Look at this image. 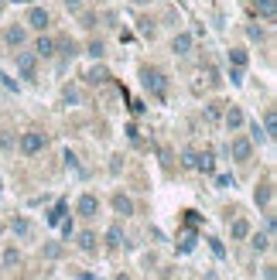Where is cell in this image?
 <instances>
[{"label":"cell","instance_id":"cell-1","mask_svg":"<svg viewBox=\"0 0 277 280\" xmlns=\"http://www.w3.org/2000/svg\"><path fill=\"white\" fill-rule=\"evenodd\" d=\"M230 150H233V161H250V154H254V140H246V137H236Z\"/></svg>","mask_w":277,"mask_h":280},{"label":"cell","instance_id":"cell-2","mask_svg":"<svg viewBox=\"0 0 277 280\" xmlns=\"http://www.w3.org/2000/svg\"><path fill=\"white\" fill-rule=\"evenodd\" d=\"M144 86H147V89L154 92L158 99H161L164 89H168V86H164V75H161V72H144Z\"/></svg>","mask_w":277,"mask_h":280},{"label":"cell","instance_id":"cell-3","mask_svg":"<svg viewBox=\"0 0 277 280\" xmlns=\"http://www.w3.org/2000/svg\"><path fill=\"white\" fill-rule=\"evenodd\" d=\"M35 62H38L35 52H21V58H17V68H21V75H24V79H35Z\"/></svg>","mask_w":277,"mask_h":280},{"label":"cell","instance_id":"cell-4","mask_svg":"<svg viewBox=\"0 0 277 280\" xmlns=\"http://www.w3.org/2000/svg\"><path fill=\"white\" fill-rule=\"evenodd\" d=\"M41 147H45V137H41V134H24L21 137V150H24V154H38Z\"/></svg>","mask_w":277,"mask_h":280},{"label":"cell","instance_id":"cell-5","mask_svg":"<svg viewBox=\"0 0 277 280\" xmlns=\"http://www.w3.org/2000/svg\"><path fill=\"white\" fill-rule=\"evenodd\" d=\"M48 21H52V17H48V11H41V7H31V14H28V24H31L35 31H45Z\"/></svg>","mask_w":277,"mask_h":280},{"label":"cell","instance_id":"cell-6","mask_svg":"<svg viewBox=\"0 0 277 280\" xmlns=\"http://www.w3.org/2000/svg\"><path fill=\"white\" fill-rule=\"evenodd\" d=\"M96 212H99V202H96V195H82V198H79V215L92 219Z\"/></svg>","mask_w":277,"mask_h":280},{"label":"cell","instance_id":"cell-7","mask_svg":"<svg viewBox=\"0 0 277 280\" xmlns=\"http://www.w3.org/2000/svg\"><path fill=\"white\" fill-rule=\"evenodd\" d=\"M243 123H246L243 110H240V106H230V110H226V126H230V130H240Z\"/></svg>","mask_w":277,"mask_h":280},{"label":"cell","instance_id":"cell-8","mask_svg":"<svg viewBox=\"0 0 277 280\" xmlns=\"http://www.w3.org/2000/svg\"><path fill=\"white\" fill-rule=\"evenodd\" d=\"M171 52H178V55H188L192 52V34H174V41H171Z\"/></svg>","mask_w":277,"mask_h":280},{"label":"cell","instance_id":"cell-9","mask_svg":"<svg viewBox=\"0 0 277 280\" xmlns=\"http://www.w3.org/2000/svg\"><path fill=\"white\" fill-rule=\"evenodd\" d=\"M24 38H28V31H24V28H7V34H4V41H7L11 48H21Z\"/></svg>","mask_w":277,"mask_h":280},{"label":"cell","instance_id":"cell-10","mask_svg":"<svg viewBox=\"0 0 277 280\" xmlns=\"http://www.w3.org/2000/svg\"><path fill=\"white\" fill-rule=\"evenodd\" d=\"M35 55L38 58H52L55 55V41H52V38H38L35 41Z\"/></svg>","mask_w":277,"mask_h":280},{"label":"cell","instance_id":"cell-11","mask_svg":"<svg viewBox=\"0 0 277 280\" xmlns=\"http://www.w3.org/2000/svg\"><path fill=\"white\" fill-rule=\"evenodd\" d=\"M113 209H116V215H134V202H130L127 195H113Z\"/></svg>","mask_w":277,"mask_h":280},{"label":"cell","instance_id":"cell-12","mask_svg":"<svg viewBox=\"0 0 277 280\" xmlns=\"http://www.w3.org/2000/svg\"><path fill=\"white\" fill-rule=\"evenodd\" d=\"M254 4H257V11L264 14L267 21H274V17H277V4H274V0H254Z\"/></svg>","mask_w":277,"mask_h":280},{"label":"cell","instance_id":"cell-13","mask_svg":"<svg viewBox=\"0 0 277 280\" xmlns=\"http://www.w3.org/2000/svg\"><path fill=\"white\" fill-rule=\"evenodd\" d=\"M195 168H198V171H212V168H216V164H212V150L195 154Z\"/></svg>","mask_w":277,"mask_h":280},{"label":"cell","instance_id":"cell-14","mask_svg":"<svg viewBox=\"0 0 277 280\" xmlns=\"http://www.w3.org/2000/svg\"><path fill=\"white\" fill-rule=\"evenodd\" d=\"M264 134H267V137L277 134V113H274V110H267V116H264Z\"/></svg>","mask_w":277,"mask_h":280},{"label":"cell","instance_id":"cell-15","mask_svg":"<svg viewBox=\"0 0 277 280\" xmlns=\"http://www.w3.org/2000/svg\"><path fill=\"white\" fill-rule=\"evenodd\" d=\"M250 236V225H246V219H236L233 222V239H246Z\"/></svg>","mask_w":277,"mask_h":280},{"label":"cell","instance_id":"cell-16","mask_svg":"<svg viewBox=\"0 0 277 280\" xmlns=\"http://www.w3.org/2000/svg\"><path fill=\"white\" fill-rule=\"evenodd\" d=\"M230 62H233V68H246V52H243V48H233Z\"/></svg>","mask_w":277,"mask_h":280},{"label":"cell","instance_id":"cell-17","mask_svg":"<svg viewBox=\"0 0 277 280\" xmlns=\"http://www.w3.org/2000/svg\"><path fill=\"white\" fill-rule=\"evenodd\" d=\"M106 239H110V246H123V229H120V225H110Z\"/></svg>","mask_w":277,"mask_h":280},{"label":"cell","instance_id":"cell-18","mask_svg":"<svg viewBox=\"0 0 277 280\" xmlns=\"http://www.w3.org/2000/svg\"><path fill=\"white\" fill-rule=\"evenodd\" d=\"M79 246L86 249V253H92V249H96V236L92 233H79Z\"/></svg>","mask_w":277,"mask_h":280},{"label":"cell","instance_id":"cell-19","mask_svg":"<svg viewBox=\"0 0 277 280\" xmlns=\"http://www.w3.org/2000/svg\"><path fill=\"white\" fill-rule=\"evenodd\" d=\"M206 116L212 120V123H216V120H222V103H209V106H206Z\"/></svg>","mask_w":277,"mask_h":280},{"label":"cell","instance_id":"cell-20","mask_svg":"<svg viewBox=\"0 0 277 280\" xmlns=\"http://www.w3.org/2000/svg\"><path fill=\"white\" fill-rule=\"evenodd\" d=\"M11 229H14L17 236H28V233H31V222H28V219H14Z\"/></svg>","mask_w":277,"mask_h":280},{"label":"cell","instance_id":"cell-21","mask_svg":"<svg viewBox=\"0 0 277 280\" xmlns=\"http://www.w3.org/2000/svg\"><path fill=\"white\" fill-rule=\"evenodd\" d=\"M250 246H254V249H267V246H270V233H257Z\"/></svg>","mask_w":277,"mask_h":280},{"label":"cell","instance_id":"cell-22","mask_svg":"<svg viewBox=\"0 0 277 280\" xmlns=\"http://www.w3.org/2000/svg\"><path fill=\"white\" fill-rule=\"evenodd\" d=\"M254 198H257V205H267V202H270V185H260Z\"/></svg>","mask_w":277,"mask_h":280},{"label":"cell","instance_id":"cell-23","mask_svg":"<svg viewBox=\"0 0 277 280\" xmlns=\"http://www.w3.org/2000/svg\"><path fill=\"white\" fill-rule=\"evenodd\" d=\"M62 52H65V55H79V45H75V41H72V38H65V41H62Z\"/></svg>","mask_w":277,"mask_h":280},{"label":"cell","instance_id":"cell-24","mask_svg":"<svg viewBox=\"0 0 277 280\" xmlns=\"http://www.w3.org/2000/svg\"><path fill=\"white\" fill-rule=\"evenodd\" d=\"M86 79H89V82H106L110 75H106V68H92V72H89Z\"/></svg>","mask_w":277,"mask_h":280},{"label":"cell","instance_id":"cell-25","mask_svg":"<svg viewBox=\"0 0 277 280\" xmlns=\"http://www.w3.org/2000/svg\"><path fill=\"white\" fill-rule=\"evenodd\" d=\"M17 249H4V267H14V263H17Z\"/></svg>","mask_w":277,"mask_h":280},{"label":"cell","instance_id":"cell-26","mask_svg":"<svg viewBox=\"0 0 277 280\" xmlns=\"http://www.w3.org/2000/svg\"><path fill=\"white\" fill-rule=\"evenodd\" d=\"M192 246H195V233H185L182 236V253H188Z\"/></svg>","mask_w":277,"mask_h":280},{"label":"cell","instance_id":"cell-27","mask_svg":"<svg viewBox=\"0 0 277 280\" xmlns=\"http://www.w3.org/2000/svg\"><path fill=\"white\" fill-rule=\"evenodd\" d=\"M62 212H65V205H55V212L48 215V222H52V225H58V222H62Z\"/></svg>","mask_w":277,"mask_h":280},{"label":"cell","instance_id":"cell-28","mask_svg":"<svg viewBox=\"0 0 277 280\" xmlns=\"http://www.w3.org/2000/svg\"><path fill=\"white\" fill-rule=\"evenodd\" d=\"M45 257H48V260L62 257V246H55V243H48V246H45Z\"/></svg>","mask_w":277,"mask_h":280},{"label":"cell","instance_id":"cell-29","mask_svg":"<svg viewBox=\"0 0 277 280\" xmlns=\"http://www.w3.org/2000/svg\"><path fill=\"white\" fill-rule=\"evenodd\" d=\"M89 55L92 58H103V41H92V45H89Z\"/></svg>","mask_w":277,"mask_h":280},{"label":"cell","instance_id":"cell-30","mask_svg":"<svg viewBox=\"0 0 277 280\" xmlns=\"http://www.w3.org/2000/svg\"><path fill=\"white\" fill-rule=\"evenodd\" d=\"M185 168H195V150H185Z\"/></svg>","mask_w":277,"mask_h":280},{"label":"cell","instance_id":"cell-31","mask_svg":"<svg viewBox=\"0 0 277 280\" xmlns=\"http://www.w3.org/2000/svg\"><path fill=\"white\" fill-rule=\"evenodd\" d=\"M65 103H79V89H65Z\"/></svg>","mask_w":277,"mask_h":280},{"label":"cell","instance_id":"cell-32","mask_svg":"<svg viewBox=\"0 0 277 280\" xmlns=\"http://www.w3.org/2000/svg\"><path fill=\"white\" fill-rule=\"evenodd\" d=\"M209 243H212V253H216V257H222V253H226V249H222V243H219V239H209Z\"/></svg>","mask_w":277,"mask_h":280},{"label":"cell","instance_id":"cell-33","mask_svg":"<svg viewBox=\"0 0 277 280\" xmlns=\"http://www.w3.org/2000/svg\"><path fill=\"white\" fill-rule=\"evenodd\" d=\"M230 79L233 82H243V68H230Z\"/></svg>","mask_w":277,"mask_h":280},{"label":"cell","instance_id":"cell-34","mask_svg":"<svg viewBox=\"0 0 277 280\" xmlns=\"http://www.w3.org/2000/svg\"><path fill=\"white\" fill-rule=\"evenodd\" d=\"M250 130H254V140H264V137H267L264 130H260V123H254V126H250Z\"/></svg>","mask_w":277,"mask_h":280},{"label":"cell","instance_id":"cell-35","mask_svg":"<svg viewBox=\"0 0 277 280\" xmlns=\"http://www.w3.org/2000/svg\"><path fill=\"white\" fill-rule=\"evenodd\" d=\"M4 7H7V0H0V14H4Z\"/></svg>","mask_w":277,"mask_h":280},{"label":"cell","instance_id":"cell-36","mask_svg":"<svg viewBox=\"0 0 277 280\" xmlns=\"http://www.w3.org/2000/svg\"><path fill=\"white\" fill-rule=\"evenodd\" d=\"M116 280H130V277H123V273H120V277H116Z\"/></svg>","mask_w":277,"mask_h":280},{"label":"cell","instance_id":"cell-37","mask_svg":"<svg viewBox=\"0 0 277 280\" xmlns=\"http://www.w3.org/2000/svg\"><path fill=\"white\" fill-rule=\"evenodd\" d=\"M134 4H147V0H134Z\"/></svg>","mask_w":277,"mask_h":280},{"label":"cell","instance_id":"cell-38","mask_svg":"<svg viewBox=\"0 0 277 280\" xmlns=\"http://www.w3.org/2000/svg\"><path fill=\"white\" fill-rule=\"evenodd\" d=\"M0 233H4V222H0Z\"/></svg>","mask_w":277,"mask_h":280}]
</instances>
